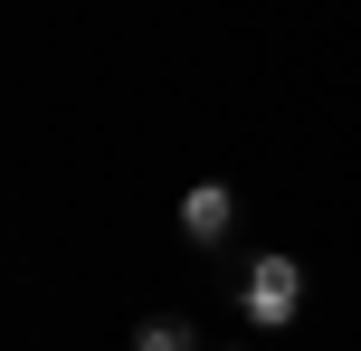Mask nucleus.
I'll list each match as a JSON object with an SVG mask.
<instances>
[{"label":"nucleus","instance_id":"obj_1","mask_svg":"<svg viewBox=\"0 0 361 351\" xmlns=\"http://www.w3.org/2000/svg\"><path fill=\"white\" fill-rule=\"evenodd\" d=\"M238 304H247L257 333H286V323L305 314V266H295V257H257L247 285H238Z\"/></svg>","mask_w":361,"mask_h":351},{"label":"nucleus","instance_id":"obj_2","mask_svg":"<svg viewBox=\"0 0 361 351\" xmlns=\"http://www.w3.org/2000/svg\"><path fill=\"white\" fill-rule=\"evenodd\" d=\"M228 228H238V190L228 181H190V190H180V238H190V247H219Z\"/></svg>","mask_w":361,"mask_h":351},{"label":"nucleus","instance_id":"obj_3","mask_svg":"<svg viewBox=\"0 0 361 351\" xmlns=\"http://www.w3.org/2000/svg\"><path fill=\"white\" fill-rule=\"evenodd\" d=\"M133 351H200V333L180 314H152V323H133Z\"/></svg>","mask_w":361,"mask_h":351}]
</instances>
